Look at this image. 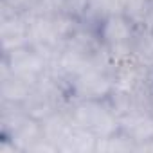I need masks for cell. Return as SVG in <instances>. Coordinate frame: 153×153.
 Instances as JSON below:
<instances>
[{
    "instance_id": "16",
    "label": "cell",
    "mask_w": 153,
    "mask_h": 153,
    "mask_svg": "<svg viewBox=\"0 0 153 153\" xmlns=\"http://www.w3.org/2000/svg\"><path fill=\"white\" fill-rule=\"evenodd\" d=\"M140 27L146 29V31H149V33H153V2H151V6H149V9H148V13L144 16V22H142Z\"/></svg>"
},
{
    "instance_id": "9",
    "label": "cell",
    "mask_w": 153,
    "mask_h": 153,
    "mask_svg": "<svg viewBox=\"0 0 153 153\" xmlns=\"http://www.w3.org/2000/svg\"><path fill=\"white\" fill-rule=\"evenodd\" d=\"M42 126H43V137L47 140H51L54 146H58V149H59L61 142L67 139L68 131L72 130L74 123H72L67 108H61V110L51 114L47 119H43Z\"/></svg>"
},
{
    "instance_id": "4",
    "label": "cell",
    "mask_w": 153,
    "mask_h": 153,
    "mask_svg": "<svg viewBox=\"0 0 153 153\" xmlns=\"http://www.w3.org/2000/svg\"><path fill=\"white\" fill-rule=\"evenodd\" d=\"M137 31H139V25H135L124 13L106 15L97 25L99 40L108 49L133 47Z\"/></svg>"
},
{
    "instance_id": "12",
    "label": "cell",
    "mask_w": 153,
    "mask_h": 153,
    "mask_svg": "<svg viewBox=\"0 0 153 153\" xmlns=\"http://www.w3.org/2000/svg\"><path fill=\"white\" fill-rule=\"evenodd\" d=\"M151 6V0H124V15L135 24V25H142L144 22V16L148 13Z\"/></svg>"
},
{
    "instance_id": "14",
    "label": "cell",
    "mask_w": 153,
    "mask_h": 153,
    "mask_svg": "<svg viewBox=\"0 0 153 153\" xmlns=\"http://www.w3.org/2000/svg\"><path fill=\"white\" fill-rule=\"evenodd\" d=\"M63 11H67L65 0H40V2L36 4V7L29 13V16H34V15L54 16V15H59Z\"/></svg>"
},
{
    "instance_id": "8",
    "label": "cell",
    "mask_w": 153,
    "mask_h": 153,
    "mask_svg": "<svg viewBox=\"0 0 153 153\" xmlns=\"http://www.w3.org/2000/svg\"><path fill=\"white\" fill-rule=\"evenodd\" d=\"M34 85L25 81L20 76H15L9 72L7 67L2 65V76H0V96L2 101H11V103H24L29 94L33 92Z\"/></svg>"
},
{
    "instance_id": "15",
    "label": "cell",
    "mask_w": 153,
    "mask_h": 153,
    "mask_svg": "<svg viewBox=\"0 0 153 153\" xmlns=\"http://www.w3.org/2000/svg\"><path fill=\"white\" fill-rule=\"evenodd\" d=\"M65 4H67V13L78 16V18L81 20V18L85 16L87 9H88L90 0H65Z\"/></svg>"
},
{
    "instance_id": "13",
    "label": "cell",
    "mask_w": 153,
    "mask_h": 153,
    "mask_svg": "<svg viewBox=\"0 0 153 153\" xmlns=\"http://www.w3.org/2000/svg\"><path fill=\"white\" fill-rule=\"evenodd\" d=\"M40 0H2V16L9 15H29Z\"/></svg>"
},
{
    "instance_id": "6",
    "label": "cell",
    "mask_w": 153,
    "mask_h": 153,
    "mask_svg": "<svg viewBox=\"0 0 153 153\" xmlns=\"http://www.w3.org/2000/svg\"><path fill=\"white\" fill-rule=\"evenodd\" d=\"M119 130L126 133L139 149V146L153 140V115L144 110L130 112L119 117Z\"/></svg>"
},
{
    "instance_id": "7",
    "label": "cell",
    "mask_w": 153,
    "mask_h": 153,
    "mask_svg": "<svg viewBox=\"0 0 153 153\" xmlns=\"http://www.w3.org/2000/svg\"><path fill=\"white\" fill-rule=\"evenodd\" d=\"M2 137H7L13 140V144L16 146L18 153H24V151H31L34 144H38L42 139H43V126H42V121L38 119H33V117H25L11 133L7 135H2Z\"/></svg>"
},
{
    "instance_id": "2",
    "label": "cell",
    "mask_w": 153,
    "mask_h": 153,
    "mask_svg": "<svg viewBox=\"0 0 153 153\" xmlns=\"http://www.w3.org/2000/svg\"><path fill=\"white\" fill-rule=\"evenodd\" d=\"M2 65L9 68L11 74L20 76L25 81L36 85V81L47 72V59L33 45H25L9 52H2Z\"/></svg>"
},
{
    "instance_id": "10",
    "label": "cell",
    "mask_w": 153,
    "mask_h": 153,
    "mask_svg": "<svg viewBox=\"0 0 153 153\" xmlns=\"http://www.w3.org/2000/svg\"><path fill=\"white\" fill-rule=\"evenodd\" d=\"M97 139L99 137L92 130L74 124L72 130L68 131L67 139L61 142L59 151H67V153H96Z\"/></svg>"
},
{
    "instance_id": "3",
    "label": "cell",
    "mask_w": 153,
    "mask_h": 153,
    "mask_svg": "<svg viewBox=\"0 0 153 153\" xmlns=\"http://www.w3.org/2000/svg\"><path fill=\"white\" fill-rule=\"evenodd\" d=\"M68 85V97L70 101L79 99H105L114 90L110 74L101 72L94 67L87 68L85 72L74 76L67 81Z\"/></svg>"
},
{
    "instance_id": "5",
    "label": "cell",
    "mask_w": 153,
    "mask_h": 153,
    "mask_svg": "<svg viewBox=\"0 0 153 153\" xmlns=\"http://www.w3.org/2000/svg\"><path fill=\"white\" fill-rule=\"evenodd\" d=\"M0 42L2 52L29 45V16L16 13L0 18Z\"/></svg>"
},
{
    "instance_id": "11",
    "label": "cell",
    "mask_w": 153,
    "mask_h": 153,
    "mask_svg": "<svg viewBox=\"0 0 153 153\" xmlns=\"http://www.w3.org/2000/svg\"><path fill=\"white\" fill-rule=\"evenodd\" d=\"M22 105H24V110L27 112V115L33 117V119H38V121H43V119H47L51 114L61 110V106H59L52 97H49L47 94H43V92L38 90L36 87L33 88V92L29 94V97H27Z\"/></svg>"
},
{
    "instance_id": "1",
    "label": "cell",
    "mask_w": 153,
    "mask_h": 153,
    "mask_svg": "<svg viewBox=\"0 0 153 153\" xmlns=\"http://www.w3.org/2000/svg\"><path fill=\"white\" fill-rule=\"evenodd\" d=\"M67 112L74 124L92 130L99 139L119 131V115L114 112L108 97L70 101Z\"/></svg>"
}]
</instances>
